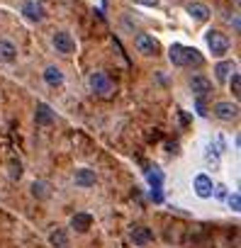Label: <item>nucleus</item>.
Returning <instances> with one entry per match:
<instances>
[{"instance_id": "cd10ccee", "label": "nucleus", "mask_w": 241, "mask_h": 248, "mask_svg": "<svg viewBox=\"0 0 241 248\" xmlns=\"http://www.w3.org/2000/svg\"><path fill=\"white\" fill-rule=\"evenodd\" d=\"M102 3H107V0H102Z\"/></svg>"}, {"instance_id": "5701e85b", "label": "nucleus", "mask_w": 241, "mask_h": 248, "mask_svg": "<svg viewBox=\"0 0 241 248\" xmlns=\"http://www.w3.org/2000/svg\"><path fill=\"white\" fill-rule=\"evenodd\" d=\"M10 178H13V180H20V178H22V163H20L17 158L10 161Z\"/></svg>"}, {"instance_id": "4be33fe9", "label": "nucleus", "mask_w": 241, "mask_h": 248, "mask_svg": "<svg viewBox=\"0 0 241 248\" xmlns=\"http://www.w3.org/2000/svg\"><path fill=\"white\" fill-rule=\"evenodd\" d=\"M229 85H231V93H234V95H241V76H239L236 71L229 76Z\"/></svg>"}, {"instance_id": "a211bd4d", "label": "nucleus", "mask_w": 241, "mask_h": 248, "mask_svg": "<svg viewBox=\"0 0 241 248\" xmlns=\"http://www.w3.org/2000/svg\"><path fill=\"white\" fill-rule=\"evenodd\" d=\"M44 80H47L49 85H54V88H56V85H61V83H64V73H61L56 66H47V68H44Z\"/></svg>"}, {"instance_id": "4468645a", "label": "nucleus", "mask_w": 241, "mask_h": 248, "mask_svg": "<svg viewBox=\"0 0 241 248\" xmlns=\"http://www.w3.org/2000/svg\"><path fill=\"white\" fill-rule=\"evenodd\" d=\"M188 15H193L197 22H205V20L209 17V8H207L205 3H190V5H188Z\"/></svg>"}, {"instance_id": "f03ea898", "label": "nucleus", "mask_w": 241, "mask_h": 248, "mask_svg": "<svg viewBox=\"0 0 241 248\" xmlns=\"http://www.w3.org/2000/svg\"><path fill=\"white\" fill-rule=\"evenodd\" d=\"M88 85H90V90L97 93V95H110V93L114 90V83L110 80V76H107L105 71H95V73H90Z\"/></svg>"}, {"instance_id": "ddd939ff", "label": "nucleus", "mask_w": 241, "mask_h": 248, "mask_svg": "<svg viewBox=\"0 0 241 248\" xmlns=\"http://www.w3.org/2000/svg\"><path fill=\"white\" fill-rule=\"evenodd\" d=\"M236 71V63L234 61H219L217 66H214V73H217V80H229V76Z\"/></svg>"}, {"instance_id": "6ab92c4d", "label": "nucleus", "mask_w": 241, "mask_h": 248, "mask_svg": "<svg viewBox=\"0 0 241 248\" xmlns=\"http://www.w3.org/2000/svg\"><path fill=\"white\" fill-rule=\"evenodd\" d=\"M22 13H25V15H27L30 20H34V22L44 20V8H42V5H37V3H25Z\"/></svg>"}, {"instance_id": "412c9836", "label": "nucleus", "mask_w": 241, "mask_h": 248, "mask_svg": "<svg viewBox=\"0 0 241 248\" xmlns=\"http://www.w3.org/2000/svg\"><path fill=\"white\" fill-rule=\"evenodd\" d=\"M146 180H149L151 187H161V185H163V173H161L159 168H149V170H146Z\"/></svg>"}, {"instance_id": "423d86ee", "label": "nucleus", "mask_w": 241, "mask_h": 248, "mask_svg": "<svg viewBox=\"0 0 241 248\" xmlns=\"http://www.w3.org/2000/svg\"><path fill=\"white\" fill-rule=\"evenodd\" d=\"M134 46H137L139 54H146V56H154V54L159 51V44H156V39H154L151 34H137Z\"/></svg>"}, {"instance_id": "1a4fd4ad", "label": "nucleus", "mask_w": 241, "mask_h": 248, "mask_svg": "<svg viewBox=\"0 0 241 248\" xmlns=\"http://www.w3.org/2000/svg\"><path fill=\"white\" fill-rule=\"evenodd\" d=\"M73 183L78 185V187H93L95 185V173L90 170V168H80V170H76V175H73Z\"/></svg>"}, {"instance_id": "6e6552de", "label": "nucleus", "mask_w": 241, "mask_h": 248, "mask_svg": "<svg viewBox=\"0 0 241 248\" xmlns=\"http://www.w3.org/2000/svg\"><path fill=\"white\" fill-rule=\"evenodd\" d=\"M54 117H56V114H54V109H51V107H49L47 102H39V105H37V112H34V122L39 124V127H49V124L54 122Z\"/></svg>"}, {"instance_id": "b1692460", "label": "nucleus", "mask_w": 241, "mask_h": 248, "mask_svg": "<svg viewBox=\"0 0 241 248\" xmlns=\"http://www.w3.org/2000/svg\"><path fill=\"white\" fill-rule=\"evenodd\" d=\"M226 202H229V207H231L234 212H239V209H241V197H239V192L226 195Z\"/></svg>"}, {"instance_id": "9d476101", "label": "nucleus", "mask_w": 241, "mask_h": 248, "mask_svg": "<svg viewBox=\"0 0 241 248\" xmlns=\"http://www.w3.org/2000/svg\"><path fill=\"white\" fill-rule=\"evenodd\" d=\"M132 241H134V246H146V243L154 241V231L146 229V226H134L132 229Z\"/></svg>"}, {"instance_id": "2eb2a0df", "label": "nucleus", "mask_w": 241, "mask_h": 248, "mask_svg": "<svg viewBox=\"0 0 241 248\" xmlns=\"http://www.w3.org/2000/svg\"><path fill=\"white\" fill-rule=\"evenodd\" d=\"M183 63L185 66H202L205 63V59H202V54L197 51V49H183Z\"/></svg>"}, {"instance_id": "bb28decb", "label": "nucleus", "mask_w": 241, "mask_h": 248, "mask_svg": "<svg viewBox=\"0 0 241 248\" xmlns=\"http://www.w3.org/2000/svg\"><path fill=\"white\" fill-rule=\"evenodd\" d=\"M134 3H139V5H146V8H156V5H159V0H134Z\"/></svg>"}, {"instance_id": "20e7f679", "label": "nucleus", "mask_w": 241, "mask_h": 248, "mask_svg": "<svg viewBox=\"0 0 241 248\" xmlns=\"http://www.w3.org/2000/svg\"><path fill=\"white\" fill-rule=\"evenodd\" d=\"M193 187H195V195L202 197V200H209L212 192H214V183H212V178H209L207 173H197Z\"/></svg>"}, {"instance_id": "dca6fc26", "label": "nucleus", "mask_w": 241, "mask_h": 248, "mask_svg": "<svg viewBox=\"0 0 241 248\" xmlns=\"http://www.w3.org/2000/svg\"><path fill=\"white\" fill-rule=\"evenodd\" d=\"M32 195L39 197V200H49L51 197V185L47 180H34L32 183Z\"/></svg>"}, {"instance_id": "f3484780", "label": "nucleus", "mask_w": 241, "mask_h": 248, "mask_svg": "<svg viewBox=\"0 0 241 248\" xmlns=\"http://www.w3.org/2000/svg\"><path fill=\"white\" fill-rule=\"evenodd\" d=\"M49 243H51L54 248H68V233H66L64 229H54V231L49 233Z\"/></svg>"}, {"instance_id": "7ed1b4c3", "label": "nucleus", "mask_w": 241, "mask_h": 248, "mask_svg": "<svg viewBox=\"0 0 241 248\" xmlns=\"http://www.w3.org/2000/svg\"><path fill=\"white\" fill-rule=\"evenodd\" d=\"M51 44H54V49H56L59 54H66V56L76 51V42H73V37H71L68 32H54Z\"/></svg>"}, {"instance_id": "39448f33", "label": "nucleus", "mask_w": 241, "mask_h": 248, "mask_svg": "<svg viewBox=\"0 0 241 248\" xmlns=\"http://www.w3.org/2000/svg\"><path fill=\"white\" fill-rule=\"evenodd\" d=\"M214 114L224 122H231V119L239 117V105L229 102V100H219V102H214Z\"/></svg>"}, {"instance_id": "393cba45", "label": "nucleus", "mask_w": 241, "mask_h": 248, "mask_svg": "<svg viewBox=\"0 0 241 248\" xmlns=\"http://www.w3.org/2000/svg\"><path fill=\"white\" fill-rule=\"evenodd\" d=\"M149 197H151V200H154L156 204H161V202H163V192H161V187H151Z\"/></svg>"}, {"instance_id": "a878e982", "label": "nucleus", "mask_w": 241, "mask_h": 248, "mask_svg": "<svg viewBox=\"0 0 241 248\" xmlns=\"http://www.w3.org/2000/svg\"><path fill=\"white\" fill-rule=\"evenodd\" d=\"M214 197H219V200H226V187L224 185H214V192H212Z\"/></svg>"}, {"instance_id": "aec40b11", "label": "nucleus", "mask_w": 241, "mask_h": 248, "mask_svg": "<svg viewBox=\"0 0 241 248\" xmlns=\"http://www.w3.org/2000/svg\"><path fill=\"white\" fill-rule=\"evenodd\" d=\"M183 44H171V49H168V59H171V63L173 66H178V68H183L185 63H183Z\"/></svg>"}, {"instance_id": "f257e3e1", "label": "nucleus", "mask_w": 241, "mask_h": 248, "mask_svg": "<svg viewBox=\"0 0 241 248\" xmlns=\"http://www.w3.org/2000/svg\"><path fill=\"white\" fill-rule=\"evenodd\" d=\"M205 39H207V46H209L212 56H224L229 51V46H231L229 37L224 32H219V30H207Z\"/></svg>"}, {"instance_id": "f8f14e48", "label": "nucleus", "mask_w": 241, "mask_h": 248, "mask_svg": "<svg viewBox=\"0 0 241 248\" xmlns=\"http://www.w3.org/2000/svg\"><path fill=\"white\" fill-rule=\"evenodd\" d=\"M15 56H17L15 44H13V42H8V39H0V61L13 63V61H15Z\"/></svg>"}, {"instance_id": "9b49d317", "label": "nucleus", "mask_w": 241, "mask_h": 248, "mask_svg": "<svg viewBox=\"0 0 241 248\" xmlns=\"http://www.w3.org/2000/svg\"><path fill=\"white\" fill-rule=\"evenodd\" d=\"M90 224H93V217H90L88 212H78V214L71 217V226H73L76 231H80V233H85V231L90 229Z\"/></svg>"}, {"instance_id": "0eeeda50", "label": "nucleus", "mask_w": 241, "mask_h": 248, "mask_svg": "<svg viewBox=\"0 0 241 248\" xmlns=\"http://www.w3.org/2000/svg\"><path fill=\"white\" fill-rule=\"evenodd\" d=\"M190 90L195 93V97H207L212 93V80L205 78V76H195L190 80Z\"/></svg>"}]
</instances>
